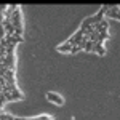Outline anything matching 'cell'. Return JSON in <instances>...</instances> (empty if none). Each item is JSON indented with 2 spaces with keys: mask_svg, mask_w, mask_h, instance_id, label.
Here are the masks:
<instances>
[{
  "mask_svg": "<svg viewBox=\"0 0 120 120\" xmlns=\"http://www.w3.org/2000/svg\"><path fill=\"white\" fill-rule=\"evenodd\" d=\"M46 99L48 101H51V102H55V104H58V106H63L64 104V99L58 94V93H46Z\"/></svg>",
  "mask_w": 120,
  "mask_h": 120,
  "instance_id": "1",
  "label": "cell"
},
{
  "mask_svg": "<svg viewBox=\"0 0 120 120\" xmlns=\"http://www.w3.org/2000/svg\"><path fill=\"white\" fill-rule=\"evenodd\" d=\"M3 64H5V67H7L8 71H15V64H16V63H15V55H7Z\"/></svg>",
  "mask_w": 120,
  "mask_h": 120,
  "instance_id": "2",
  "label": "cell"
},
{
  "mask_svg": "<svg viewBox=\"0 0 120 120\" xmlns=\"http://www.w3.org/2000/svg\"><path fill=\"white\" fill-rule=\"evenodd\" d=\"M93 51H96L99 56H104L106 55V48L101 45V43H94V48H93Z\"/></svg>",
  "mask_w": 120,
  "mask_h": 120,
  "instance_id": "3",
  "label": "cell"
},
{
  "mask_svg": "<svg viewBox=\"0 0 120 120\" xmlns=\"http://www.w3.org/2000/svg\"><path fill=\"white\" fill-rule=\"evenodd\" d=\"M107 38H109V32H106V30H104V32H99V35L96 38V43H101L102 45V42L107 40Z\"/></svg>",
  "mask_w": 120,
  "mask_h": 120,
  "instance_id": "4",
  "label": "cell"
},
{
  "mask_svg": "<svg viewBox=\"0 0 120 120\" xmlns=\"http://www.w3.org/2000/svg\"><path fill=\"white\" fill-rule=\"evenodd\" d=\"M71 48H72V45H69V43L66 42V43H63V45L58 46V51H61V53H69Z\"/></svg>",
  "mask_w": 120,
  "mask_h": 120,
  "instance_id": "5",
  "label": "cell"
},
{
  "mask_svg": "<svg viewBox=\"0 0 120 120\" xmlns=\"http://www.w3.org/2000/svg\"><path fill=\"white\" fill-rule=\"evenodd\" d=\"M93 48H94V42H91V40H88V42L85 43V48H83V50L90 53V51H93Z\"/></svg>",
  "mask_w": 120,
  "mask_h": 120,
  "instance_id": "6",
  "label": "cell"
},
{
  "mask_svg": "<svg viewBox=\"0 0 120 120\" xmlns=\"http://www.w3.org/2000/svg\"><path fill=\"white\" fill-rule=\"evenodd\" d=\"M15 48H16V43H8L7 45V55H15Z\"/></svg>",
  "mask_w": 120,
  "mask_h": 120,
  "instance_id": "7",
  "label": "cell"
},
{
  "mask_svg": "<svg viewBox=\"0 0 120 120\" xmlns=\"http://www.w3.org/2000/svg\"><path fill=\"white\" fill-rule=\"evenodd\" d=\"M77 51H80V48H79V45H72V48H71V51H69V53H72V55H75Z\"/></svg>",
  "mask_w": 120,
  "mask_h": 120,
  "instance_id": "8",
  "label": "cell"
},
{
  "mask_svg": "<svg viewBox=\"0 0 120 120\" xmlns=\"http://www.w3.org/2000/svg\"><path fill=\"white\" fill-rule=\"evenodd\" d=\"M5 102H7V99H5V96H3V94L0 93V109L3 107V104H5Z\"/></svg>",
  "mask_w": 120,
  "mask_h": 120,
  "instance_id": "9",
  "label": "cell"
}]
</instances>
